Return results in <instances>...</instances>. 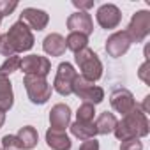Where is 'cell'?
Instances as JSON below:
<instances>
[{"label":"cell","mask_w":150,"mask_h":150,"mask_svg":"<svg viewBox=\"0 0 150 150\" xmlns=\"http://www.w3.org/2000/svg\"><path fill=\"white\" fill-rule=\"evenodd\" d=\"M122 20L120 9L113 4H104L97 9V23L103 28H115Z\"/></svg>","instance_id":"obj_10"},{"label":"cell","mask_w":150,"mask_h":150,"mask_svg":"<svg viewBox=\"0 0 150 150\" xmlns=\"http://www.w3.org/2000/svg\"><path fill=\"white\" fill-rule=\"evenodd\" d=\"M80 150H99V143H97L96 139H87V141L80 146Z\"/></svg>","instance_id":"obj_27"},{"label":"cell","mask_w":150,"mask_h":150,"mask_svg":"<svg viewBox=\"0 0 150 150\" xmlns=\"http://www.w3.org/2000/svg\"><path fill=\"white\" fill-rule=\"evenodd\" d=\"M20 67L28 74V76H41L44 78L46 74L50 72V60L39 55H28L21 58Z\"/></svg>","instance_id":"obj_8"},{"label":"cell","mask_w":150,"mask_h":150,"mask_svg":"<svg viewBox=\"0 0 150 150\" xmlns=\"http://www.w3.org/2000/svg\"><path fill=\"white\" fill-rule=\"evenodd\" d=\"M65 48H69L74 53H78V51L87 48V37L81 34H76V32H71L65 39Z\"/></svg>","instance_id":"obj_21"},{"label":"cell","mask_w":150,"mask_h":150,"mask_svg":"<svg viewBox=\"0 0 150 150\" xmlns=\"http://www.w3.org/2000/svg\"><path fill=\"white\" fill-rule=\"evenodd\" d=\"M48 14L41 9H34V7H27L23 9L21 13V20L28 28H34V30H42L46 25H48Z\"/></svg>","instance_id":"obj_12"},{"label":"cell","mask_w":150,"mask_h":150,"mask_svg":"<svg viewBox=\"0 0 150 150\" xmlns=\"http://www.w3.org/2000/svg\"><path fill=\"white\" fill-rule=\"evenodd\" d=\"M69 118H71V110L65 104H57L51 113H50V122H51V129L53 131H64L69 125Z\"/></svg>","instance_id":"obj_14"},{"label":"cell","mask_w":150,"mask_h":150,"mask_svg":"<svg viewBox=\"0 0 150 150\" xmlns=\"http://www.w3.org/2000/svg\"><path fill=\"white\" fill-rule=\"evenodd\" d=\"M72 92L78 94L81 99H85V103H88V104H97V103H101L103 97H104L103 88L94 87V83L88 81V80L83 78V76H76V78H74Z\"/></svg>","instance_id":"obj_6"},{"label":"cell","mask_w":150,"mask_h":150,"mask_svg":"<svg viewBox=\"0 0 150 150\" xmlns=\"http://www.w3.org/2000/svg\"><path fill=\"white\" fill-rule=\"evenodd\" d=\"M150 32V13L148 11H138L134 13L125 34L131 42H141Z\"/></svg>","instance_id":"obj_5"},{"label":"cell","mask_w":150,"mask_h":150,"mask_svg":"<svg viewBox=\"0 0 150 150\" xmlns=\"http://www.w3.org/2000/svg\"><path fill=\"white\" fill-rule=\"evenodd\" d=\"M146 134H148L146 115L143 111H139L138 108H134L131 113H127L122 122H117V127H115V136L122 141L138 138V136H146Z\"/></svg>","instance_id":"obj_2"},{"label":"cell","mask_w":150,"mask_h":150,"mask_svg":"<svg viewBox=\"0 0 150 150\" xmlns=\"http://www.w3.org/2000/svg\"><path fill=\"white\" fill-rule=\"evenodd\" d=\"M18 7V2H0V18L11 14Z\"/></svg>","instance_id":"obj_25"},{"label":"cell","mask_w":150,"mask_h":150,"mask_svg":"<svg viewBox=\"0 0 150 150\" xmlns=\"http://www.w3.org/2000/svg\"><path fill=\"white\" fill-rule=\"evenodd\" d=\"M71 131H72V134L76 136V138L85 139V141L87 139H92L94 134H97L94 122H76V124L71 125Z\"/></svg>","instance_id":"obj_19"},{"label":"cell","mask_w":150,"mask_h":150,"mask_svg":"<svg viewBox=\"0 0 150 150\" xmlns=\"http://www.w3.org/2000/svg\"><path fill=\"white\" fill-rule=\"evenodd\" d=\"M32 46H34V35L23 21H16L6 35H0V53L6 57L27 51Z\"/></svg>","instance_id":"obj_1"},{"label":"cell","mask_w":150,"mask_h":150,"mask_svg":"<svg viewBox=\"0 0 150 150\" xmlns=\"http://www.w3.org/2000/svg\"><path fill=\"white\" fill-rule=\"evenodd\" d=\"M16 139H18V148L30 150L37 145V132L32 125H27V127L20 129V132L16 134Z\"/></svg>","instance_id":"obj_17"},{"label":"cell","mask_w":150,"mask_h":150,"mask_svg":"<svg viewBox=\"0 0 150 150\" xmlns=\"http://www.w3.org/2000/svg\"><path fill=\"white\" fill-rule=\"evenodd\" d=\"M72 6H74V7H78V9L83 11V13H87V9L94 7V2H92V0H90V2H81V0L78 2V0H72Z\"/></svg>","instance_id":"obj_26"},{"label":"cell","mask_w":150,"mask_h":150,"mask_svg":"<svg viewBox=\"0 0 150 150\" xmlns=\"http://www.w3.org/2000/svg\"><path fill=\"white\" fill-rule=\"evenodd\" d=\"M94 104L83 103L78 108V122H94Z\"/></svg>","instance_id":"obj_23"},{"label":"cell","mask_w":150,"mask_h":150,"mask_svg":"<svg viewBox=\"0 0 150 150\" xmlns=\"http://www.w3.org/2000/svg\"><path fill=\"white\" fill-rule=\"evenodd\" d=\"M20 64H21V58H20V57H16V55L9 57L2 65H0V74H2V76H6V74H11L13 71H16V69L20 67Z\"/></svg>","instance_id":"obj_22"},{"label":"cell","mask_w":150,"mask_h":150,"mask_svg":"<svg viewBox=\"0 0 150 150\" xmlns=\"http://www.w3.org/2000/svg\"><path fill=\"white\" fill-rule=\"evenodd\" d=\"M67 28L71 32H76V34H81V35H90L94 32V23H92V18L88 13H83V11H78L69 16L67 20Z\"/></svg>","instance_id":"obj_9"},{"label":"cell","mask_w":150,"mask_h":150,"mask_svg":"<svg viewBox=\"0 0 150 150\" xmlns=\"http://www.w3.org/2000/svg\"><path fill=\"white\" fill-rule=\"evenodd\" d=\"M46 141H48V146L53 150H69L71 148V139L64 131L50 129L46 132Z\"/></svg>","instance_id":"obj_15"},{"label":"cell","mask_w":150,"mask_h":150,"mask_svg":"<svg viewBox=\"0 0 150 150\" xmlns=\"http://www.w3.org/2000/svg\"><path fill=\"white\" fill-rule=\"evenodd\" d=\"M13 106V88L11 81L0 74V111H7Z\"/></svg>","instance_id":"obj_18"},{"label":"cell","mask_w":150,"mask_h":150,"mask_svg":"<svg viewBox=\"0 0 150 150\" xmlns=\"http://www.w3.org/2000/svg\"><path fill=\"white\" fill-rule=\"evenodd\" d=\"M129 46H131V41H129L125 30L113 34V35L106 41V51H108L111 57H120V55H124V53L129 50Z\"/></svg>","instance_id":"obj_13"},{"label":"cell","mask_w":150,"mask_h":150,"mask_svg":"<svg viewBox=\"0 0 150 150\" xmlns=\"http://www.w3.org/2000/svg\"><path fill=\"white\" fill-rule=\"evenodd\" d=\"M146 69H148V62H145V64L141 65V69H139V78H141L145 83H148V80H146Z\"/></svg>","instance_id":"obj_28"},{"label":"cell","mask_w":150,"mask_h":150,"mask_svg":"<svg viewBox=\"0 0 150 150\" xmlns=\"http://www.w3.org/2000/svg\"><path fill=\"white\" fill-rule=\"evenodd\" d=\"M4 118H6V117H4V111H0V125L4 124Z\"/></svg>","instance_id":"obj_29"},{"label":"cell","mask_w":150,"mask_h":150,"mask_svg":"<svg viewBox=\"0 0 150 150\" xmlns=\"http://www.w3.org/2000/svg\"><path fill=\"white\" fill-rule=\"evenodd\" d=\"M25 88L34 104H44L51 96V85L41 76H25Z\"/></svg>","instance_id":"obj_4"},{"label":"cell","mask_w":150,"mask_h":150,"mask_svg":"<svg viewBox=\"0 0 150 150\" xmlns=\"http://www.w3.org/2000/svg\"><path fill=\"white\" fill-rule=\"evenodd\" d=\"M76 64L80 65V69L83 72L81 76L87 78L88 81L94 83L96 80L101 78V74H103V64H101V60L97 58V55L92 50L85 48V50L78 51L76 53Z\"/></svg>","instance_id":"obj_3"},{"label":"cell","mask_w":150,"mask_h":150,"mask_svg":"<svg viewBox=\"0 0 150 150\" xmlns=\"http://www.w3.org/2000/svg\"><path fill=\"white\" fill-rule=\"evenodd\" d=\"M96 125V131L99 132V134H108V132H111V131H115V127H117V118H115V115L113 113H101V117L97 118V122L94 124Z\"/></svg>","instance_id":"obj_20"},{"label":"cell","mask_w":150,"mask_h":150,"mask_svg":"<svg viewBox=\"0 0 150 150\" xmlns=\"http://www.w3.org/2000/svg\"><path fill=\"white\" fill-rule=\"evenodd\" d=\"M111 106L118 111V113H131L134 108H136V103H134V97L129 90L125 88H117L113 94H111Z\"/></svg>","instance_id":"obj_11"},{"label":"cell","mask_w":150,"mask_h":150,"mask_svg":"<svg viewBox=\"0 0 150 150\" xmlns=\"http://www.w3.org/2000/svg\"><path fill=\"white\" fill-rule=\"evenodd\" d=\"M78 74L74 71V67L67 62H62L58 65V72H57V78H55V90L60 94V96H69L72 92V83H74V78Z\"/></svg>","instance_id":"obj_7"},{"label":"cell","mask_w":150,"mask_h":150,"mask_svg":"<svg viewBox=\"0 0 150 150\" xmlns=\"http://www.w3.org/2000/svg\"><path fill=\"white\" fill-rule=\"evenodd\" d=\"M42 48H44V51L50 53L51 57H60V55L65 51V39H64L60 34H50V35L44 39Z\"/></svg>","instance_id":"obj_16"},{"label":"cell","mask_w":150,"mask_h":150,"mask_svg":"<svg viewBox=\"0 0 150 150\" xmlns=\"http://www.w3.org/2000/svg\"><path fill=\"white\" fill-rule=\"evenodd\" d=\"M143 145L138 138H131V139H124L120 145V150H141Z\"/></svg>","instance_id":"obj_24"}]
</instances>
